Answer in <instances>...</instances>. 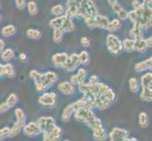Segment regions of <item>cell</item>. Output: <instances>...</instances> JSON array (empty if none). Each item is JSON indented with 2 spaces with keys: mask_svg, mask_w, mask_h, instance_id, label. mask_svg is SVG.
<instances>
[{
  "mask_svg": "<svg viewBox=\"0 0 152 141\" xmlns=\"http://www.w3.org/2000/svg\"><path fill=\"white\" fill-rule=\"evenodd\" d=\"M106 45L110 53L113 55H118L123 50L122 40H120L117 36L113 34H109L106 38Z\"/></svg>",
  "mask_w": 152,
  "mask_h": 141,
  "instance_id": "cell-3",
  "label": "cell"
},
{
  "mask_svg": "<svg viewBox=\"0 0 152 141\" xmlns=\"http://www.w3.org/2000/svg\"><path fill=\"white\" fill-rule=\"evenodd\" d=\"M58 90H59L62 94L64 95H71L75 92V87L71 82L64 81L59 84L58 86Z\"/></svg>",
  "mask_w": 152,
  "mask_h": 141,
  "instance_id": "cell-15",
  "label": "cell"
},
{
  "mask_svg": "<svg viewBox=\"0 0 152 141\" xmlns=\"http://www.w3.org/2000/svg\"><path fill=\"white\" fill-rule=\"evenodd\" d=\"M58 74L53 72H48L45 74H43V81H42V86H43V90H48L55 83L58 81Z\"/></svg>",
  "mask_w": 152,
  "mask_h": 141,
  "instance_id": "cell-6",
  "label": "cell"
},
{
  "mask_svg": "<svg viewBox=\"0 0 152 141\" xmlns=\"http://www.w3.org/2000/svg\"><path fill=\"white\" fill-rule=\"evenodd\" d=\"M129 87L130 91H132V93H137L139 91V88H140V84H139V82L136 78L132 77L129 80Z\"/></svg>",
  "mask_w": 152,
  "mask_h": 141,
  "instance_id": "cell-33",
  "label": "cell"
},
{
  "mask_svg": "<svg viewBox=\"0 0 152 141\" xmlns=\"http://www.w3.org/2000/svg\"><path fill=\"white\" fill-rule=\"evenodd\" d=\"M138 121H139V125L141 128H146L148 127V114L145 112H141L139 115V119H138Z\"/></svg>",
  "mask_w": 152,
  "mask_h": 141,
  "instance_id": "cell-32",
  "label": "cell"
},
{
  "mask_svg": "<svg viewBox=\"0 0 152 141\" xmlns=\"http://www.w3.org/2000/svg\"><path fill=\"white\" fill-rule=\"evenodd\" d=\"M90 109H91V107H89V106H83L80 109H77V110H76L74 112L76 121L83 122V121H84V119L86 117V115L88 114L89 111H90Z\"/></svg>",
  "mask_w": 152,
  "mask_h": 141,
  "instance_id": "cell-18",
  "label": "cell"
},
{
  "mask_svg": "<svg viewBox=\"0 0 152 141\" xmlns=\"http://www.w3.org/2000/svg\"><path fill=\"white\" fill-rule=\"evenodd\" d=\"M151 1L152 0H144L142 4L145 5V6H151Z\"/></svg>",
  "mask_w": 152,
  "mask_h": 141,
  "instance_id": "cell-56",
  "label": "cell"
},
{
  "mask_svg": "<svg viewBox=\"0 0 152 141\" xmlns=\"http://www.w3.org/2000/svg\"><path fill=\"white\" fill-rule=\"evenodd\" d=\"M4 75H6L9 78H12L15 75V71H14V67L12 64L7 63L6 65H4Z\"/></svg>",
  "mask_w": 152,
  "mask_h": 141,
  "instance_id": "cell-34",
  "label": "cell"
},
{
  "mask_svg": "<svg viewBox=\"0 0 152 141\" xmlns=\"http://www.w3.org/2000/svg\"><path fill=\"white\" fill-rule=\"evenodd\" d=\"M145 41L146 47H148V48H151V47H152V38L149 37V38L146 39V40H145Z\"/></svg>",
  "mask_w": 152,
  "mask_h": 141,
  "instance_id": "cell-54",
  "label": "cell"
},
{
  "mask_svg": "<svg viewBox=\"0 0 152 141\" xmlns=\"http://www.w3.org/2000/svg\"><path fill=\"white\" fill-rule=\"evenodd\" d=\"M109 19L106 16H104V15L97 14L96 16V27L106 29L109 25Z\"/></svg>",
  "mask_w": 152,
  "mask_h": 141,
  "instance_id": "cell-20",
  "label": "cell"
},
{
  "mask_svg": "<svg viewBox=\"0 0 152 141\" xmlns=\"http://www.w3.org/2000/svg\"><path fill=\"white\" fill-rule=\"evenodd\" d=\"M148 49V47L145 45V40L142 39H135L134 40V50L139 52V53H145Z\"/></svg>",
  "mask_w": 152,
  "mask_h": 141,
  "instance_id": "cell-21",
  "label": "cell"
},
{
  "mask_svg": "<svg viewBox=\"0 0 152 141\" xmlns=\"http://www.w3.org/2000/svg\"><path fill=\"white\" fill-rule=\"evenodd\" d=\"M64 12V8L61 5H56V6L52 7L51 9V13L55 15V16H60L62 15V13Z\"/></svg>",
  "mask_w": 152,
  "mask_h": 141,
  "instance_id": "cell-41",
  "label": "cell"
},
{
  "mask_svg": "<svg viewBox=\"0 0 152 141\" xmlns=\"http://www.w3.org/2000/svg\"><path fill=\"white\" fill-rule=\"evenodd\" d=\"M78 59H80V64L82 65H87L90 61V56L87 51H82L80 52V54L78 55Z\"/></svg>",
  "mask_w": 152,
  "mask_h": 141,
  "instance_id": "cell-40",
  "label": "cell"
},
{
  "mask_svg": "<svg viewBox=\"0 0 152 141\" xmlns=\"http://www.w3.org/2000/svg\"><path fill=\"white\" fill-rule=\"evenodd\" d=\"M1 33L5 38H9L10 36H12L16 33V28H15V27L12 25H8L2 28Z\"/></svg>",
  "mask_w": 152,
  "mask_h": 141,
  "instance_id": "cell-26",
  "label": "cell"
},
{
  "mask_svg": "<svg viewBox=\"0 0 152 141\" xmlns=\"http://www.w3.org/2000/svg\"><path fill=\"white\" fill-rule=\"evenodd\" d=\"M14 56V51L12 48H7L4 49L1 53V59L3 61H10V59H12Z\"/></svg>",
  "mask_w": 152,
  "mask_h": 141,
  "instance_id": "cell-30",
  "label": "cell"
},
{
  "mask_svg": "<svg viewBox=\"0 0 152 141\" xmlns=\"http://www.w3.org/2000/svg\"><path fill=\"white\" fill-rule=\"evenodd\" d=\"M14 114H15V117H16V121L24 126L26 124V119H27L25 112L21 108H16L14 110Z\"/></svg>",
  "mask_w": 152,
  "mask_h": 141,
  "instance_id": "cell-27",
  "label": "cell"
},
{
  "mask_svg": "<svg viewBox=\"0 0 152 141\" xmlns=\"http://www.w3.org/2000/svg\"><path fill=\"white\" fill-rule=\"evenodd\" d=\"M86 76H87V72H86V70L85 69H82V68H81V69H78L77 70V74L71 76L70 82L72 83L73 85H77V84H80V83L84 81Z\"/></svg>",
  "mask_w": 152,
  "mask_h": 141,
  "instance_id": "cell-16",
  "label": "cell"
},
{
  "mask_svg": "<svg viewBox=\"0 0 152 141\" xmlns=\"http://www.w3.org/2000/svg\"><path fill=\"white\" fill-rule=\"evenodd\" d=\"M17 103H18V96L15 93H10L6 100V103L9 106V107L12 108L15 106Z\"/></svg>",
  "mask_w": 152,
  "mask_h": 141,
  "instance_id": "cell-35",
  "label": "cell"
},
{
  "mask_svg": "<svg viewBox=\"0 0 152 141\" xmlns=\"http://www.w3.org/2000/svg\"><path fill=\"white\" fill-rule=\"evenodd\" d=\"M75 110H74V107H73V104L70 103L64 109L61 114V121L64 122H68L70 121V119L72 117V115L74 114Z\"/></svg>",
  "mask_w": 152,
  "mask_h": 141,
  "instance_id": "cell-19",
  "label": "cell"
},
{
  "mask_svg": "<svg viewBox=\"0 0 152 141\" xmlns=\"http://www.w3.org/2000/svg\"><path fill=\"white\" fill-rule=\"evenodd\" d=\"M88 86H89V91H90L95 97H100L110 87L109 86L102 84V83H98V82L94 85H88Z\"/></svg>",
  "mask_w": 152,
  "mask_h": 141,
  "instance_id": "cell-12",
  "label": "cell"
},
{
  "mask_svg": "<svg viewBox=\"0 0 152 141\" xmlns=\"http://www.w3.org/2000/svg\"><path fill=\"white\" fill-rule=\"evenodd\" d=\"M80 44L83 46V47H89L91 44V41L89 40L87 37H82L80 39Z\"/></svg>",
  "mask_w": 152,
  "mask_h": 141,
  "instance_id": "cell-50",
  "label": "cell"
},
{
  "mask_svg": "<svg viewBox=\"0 0 152 141\" xmlns=\"http://www.w3.org/2000/svg\"><path fill=\"white\" fill-rule=\"evenodd\" d=\"M84 21L88 27H90V28L96 27V17H87V18H84Z\"/></svg>",
  "mask_w": 152,
  "mask_h": 141,
  "instance_id": "cell-44",
  "label": "cell"
},
{
  "mask_svg": "<svg viewBox=\"0 0 152 141\" xmlns=\"http://www.w3.org/2000/svg\"><path fill=\"white\" fill-rule=\"evenodd\" d=\"M122 45H123V49L128 52V53H132L134 51V40H130V39H125L122 41Z\"/></svg>",
  "mask_w": 152,
  "mask_h": 141,
  "instance_id": "cell-29",
  "label": "cell"
},
{
  "mask_svg": "<svg viewBox=\"0 0 152 141\" xmlns=\"http://www.w3.org/2000/svg\"><path fill=\"white\" fill-rule=\"evenodd\" d=\"M151 68H152V57L150 56L149 59H145L144 61L138 62L137 64H135L134 70L137 72H145L146 70H151Z\"/></svg>",
  "mask_w": 152,
  "mask_h": 141,
  "instance_id": "cell-17",
  "label": "cell"
},
{
  "mask_svg": "<svg viewBox=\"0 0 152 141\" xmlns=\"http://www.w3.org/2000/svg\"><path fill=\"white\" fill-rule=\"evenodd\" d=\"M9 109H10V108L9 107V106L6 103V102L0 103V114H3L5 112H7Z\"/></svg>",
  "mask_w": 152,
  "mask_h": 141,
  "instance_id": "cell-51",
  "label": "cell"
},
{
  "mask_svg": "<svg viewBox=\"0 0 152 141\" xmlns=\"http://www.w3.org/2000/svg\"><path fill=\"white\" fill-rule=\"evenodd\" d=\"M72 104H73V107H74V110L75 111L77 110V109L83 107V106H89L84 98H82V99H80V100H78V101H77L75 103H73ZM89 107H90V106H89Z\"/></svg>",
  "mask_w": 152,
  "mask_h": 141,
  "instance_id": "cell-42",
  "label": "cell"
},
{
  "mask_svg": "<svg viewBox=\"0 0 152 141\" xmlns=\"http://www.w3.org/2000/svg\"><path fill=\"white\" fill-rule=\"evenodd\" d=\"M130 35L133 37V40L135 39H142L143 38V28L140 27L137 23L133 24V28L130 30Z\"/></svg>",
  "mask_w": 152,
  "mask_h": 141,
  "instance_id": "cell-24",
  "label": "cell"
},
{
  "mask_svg": "<svg viewBox=\"0 0 152 141\" xmlns=\"http://www.w3.org/2000/svg\"><path fill=\"white\" fill-rule=\"evenodd\" d=\"M27 7H28V12L31 16H35L38 13V6L35 1H29L27 5Z\"/></svg>",
  "mask_w": 152,
  "mask_h": 141,
  "instance_id": "cell-37",
  "label": "cell"
},
{
  "mask_svg": "<svg viewBox=\"0 0 152 141\" xmlns=\"http://www.w3.org/2000/svg\"><path fill=\"white\" fill-rule=\"evenodd\" d=\"M152 84V74L151 72H148V74H144L141 77V83L140 85L143 87H151Z\"/></svg>",
  "mask_w": 152,
  "mask_h": 141,
  "instance_id": "cell-25",
  "label": "cell"
},
{
  "mask_svg": "<svg viewBox=\"0 0 152 141\" xmlns=\"http://www.w3.org/2000/svg\"><path fill=\"white\" fill-rule=\"evenodd\" d=\"M82 0H67L66 2V7L68 6H75V7H78L80 6V2Z\"/></svg>",
  "mask_w": 152,
  "mask_h": 141,
  "instance_id": "cell-48",
  "label": "cell"
},
{
  "mask_svg": "<svg viewBox=\"0 0 152 141\" xmlns=\"http://www.w3.org/2000/svg\"><path fill=\"white\" fill-rule=\"evenodd\" d=\"M57 100V95L55 92H46L42 94L39 97L38 102L40 104L44 106H54Z\"/></svg>",
  "mask_w": 152,
  "mask_h": 141,
  "instance_id": "cell-9",
  "label": "cell"
},
{
  "mask_svg": "<svg viewBox=\"0 0 152 141\" xmlns=\"http://www.w3.org/2000/svg\"><path fill=\"white\" fill-rule=\"evenodd\" d=\"M19 59H21V60H26V59H27V55H26V54H24V53H21L20 54V56H19Z\"/></svg>",
  "mask_w": 152,
  "mask_h": 141,
  "instance_id": "cell-57",
  "label": "cell"
},
{
  "mask_svg": "<svg viewBox=\"0 0 152 141\" xmlns=\"http://www.w3.org/2000/svg\"><path fill=\"white\" fill-rule=\"evenodd\" d=\"M15 1V5H16V8L20 10H23L26 6H27V2L26 0H14Z\"/></svg>",
  "mask_w": 152,
  "mask_h": 141,
  "instance_id": "cell-47",
  "label": "cell"
},
{
  "mask_svg": "<svg viewBox=\"0 0 152 141\" xmlns=\"http://www.w3.org/2000/svg\"><path fill=\"white\" fill-rule=\"evenodd\" d=\"M100 98L102 99V100L112 103L115 100V98H116V95H115V92L112 90V88L109 87L108 90L100 96Z\"/></svg>",
  "mask_w": 152,
  "mask_h": 141,
  "instance_id": "cell-23",
  "label": "cell"
},
{
  "mask_svg": "<svg viewBox=\"0 0 152 141\" xmlns=\"http://www.w3.org/2000/svg\"><path fill=\"white\" fill-rule=\"evenodd\" d=\"M140 99L144 102L152 101V90L151 87H143L140 93Z\"/></svg>",
  "mask_w": 152,
  "mask_h": 141,
  "instance_id": "cell-22",
  "label": "cell"
},
{
  "mask_svg": "<svg viewBox=\"0 0 152 141\" xmlns=\"http://www.w3.org/2000/svg\"><path fill=\"white\" fill-rule=\"evenodd\" d=\"M96 116H95V114H94V112L92 111V109H90V111L88 112V114L86 115V117L84 119V121H83V123L86 124L87 126H89L91 128V126L93 125L94 121H95V119H96Z\"/></svg>",
  "mask_w": 152,
  "mask_h": 141,
  "instance_id": "cell-36",
  "label": "cell"
},
{
  "mask_svg": "<svg viewBox=\"0 0 152 141\" xmlns=\"http://www.w3.org/2000/svg\"><path fill=\"white\" fill-rule=\"evenodd\" d=\"M52 63L58 68H62L68 59V55L66 53H57L52 56Z\"/></svg>",
  "mask_w": 152,
  "mask_h": 141,
  "instance_id": "cell-14",
  "label": "cell"
},
{
  "mask_svg": "<svg viewBox=\"0 0 152 141\" xmlns=\"http://www.w3.org/2000/svg\"><path fill=\"white\" fill-rule=\"evenodd\" d=\"M27 36L28 38L31 40H40L42 38V32L38 29H34V28H30L27 30Z\"/></svg>",
  "mask_w": 152,
  "mask_h": 141,
  "instance_id": "cell-31",
  "label": "cell"
},
{
  "mask_svg": "<svg viewBox=\"0 0 152 141\" xmlns=\"http://www.w3.org/2000/svg\"><path fill=\"white\" fill-rule=\"evenodd\" d=\"M128 18L132 21L133 24L138 22V15H137V13H136V12L134 9L132 10V12H128Z\"/></svg>",
  "mask_w": 152,
  "mask_h": 141,
  "instance_id": "cell-45",
  "label": "cell"
},
{
  "mask_svg": "<svg viewBox=\"0 0 152 141\" xmlns=\"http://www.w3.org/2000/svg\"><path fill=\"white\" fill-rule=\"evenodd\" d=\"M98 14V10L93 0H82L80 6L77 7V17H96Z\"/></svg>",
  "mask_w": 152,
  "mask_h": 141,
  "instance_id": "cell-2",
  "label": "cell"
},
{
  "mask_svg": "<svg viewBox=\"0 0 152 141\" xmlns=\"http://www.w3.org/2000/svg\"><path fill=\"white\" fill-rule=\"evenodd\" d=\"M4 49H5V41L2 39H0V54L2 53V51Z\"/></svg>",
  "mask_w": 152,
  "mask_h": 141,
  "instance_id": "cell-55",
  "label": "cell"
},
{
  "mask_svg": "<svg viewBox=\"0 0 152 141\" xmlns=\"http://www.w3.org/2000/svg\"><path fill=\"white\" fill-rule=\"evenodd\" d=\"M2 20V17H1V14H0V21H1Z\"/></svg>",
  "mask_w": 152,
  "mask_h": 141,
  "instance_id": "cell-60",
  "label": "cell"
},
{
  "mask_svg": "<svg viewBox=\"0 0 152 141\" xmlns=\"http://www.w3.org/2000/svg\"><path fill=\"white\" fill-rule=\"evenodd\" d=\"M36 122H37L38 126L40 127L42 133L48 131V130H50L52 127H54L56 125L55 119L52 117H42L38 119V121Z\"/></svg>",
  "mask_w": 152,
  "mask_h": 141,
  "instance_id": "cell-8",
  "label": "cell"
},
{
  "mask_svg": "<svg viewBox=\"0 0 152 141\" xmlns=\"http://www.w3.org/2000/svg\"><path fill=\"white\" fill-rule=\"evenodd\" d=\"M22 128H23V125L20 124L19 122L15 121L12 128H10V137H13L15 135H17L18 134H20V132L22 131Z\"/></svg>",
  "mask_w": 152,
  "mask_h": 141,
  "instance_id": "cell-39",
  "label": "cell"
},
{
  "mask_svg": "<svg viewBox=\"0 0 152 141\" xmlns=\"http://www.w3.org/2000/svg\"><path fill=\"white\" fill-rule=\"evenodd\" d=\"M91 129L93 130V134L96 140L103 141L107 139V133L105 131L103 127V124L100 119L96 118L95 121L91 126Z\"/></svg>",
  "mask_w": 152,
  "mask_h": 141,
  "instance_id": "cell-4",
  "label": "cell"
},
{
  "mask_svg": "<svg viewBox=\"0 0 152 141\" xmlns=\"http://www.w3.org/2000/svg\"><path fill=\"white\" fill-rule=\"evenodd\" d=\"M117 15H118V17H119L120 20H126V19H128V12L126 9H124L121 10V12H119L117 13Z\"/></svg>",
  "mask_w": 152,
  "mask_h": 141,
  "instance_id": "cell-49",
  "label": "cell"
},
{
  "mask_svg": "<svg viewBox=\"0 0 152 141\" xmlns=\"http://www.w3.org/2000/svg\"><path fill=\"white\" fill-rule=\"evenodd\" d=\"M112 9H113V12L117 14L119 12H121V10H122L124 8H123V7L121 6V5H120V4H118V3H115L114 5H113V6H112Z\"/></svg>",
  "mask_w": 152,
  "mask_h": 141,
  "instance_id": "cell-52",
  "label": "cell"
},
{
  "mask_svg": "<svg viewBox=\"0 0 152 141\" xmlns=\"http://www.w3.org/2000/svg\"><path fill=\"white\" fill-rule=\"evenodd\" d=\"M4 75V65L0 64V76Z\"/></svg>",
  "mask_w": 152,
  "mask_h": 141,
  "instance_id": "cell-58",
  "label": "cell"
},
{
  "mask_svg": "<svg viewBox=\"0 0 152 141\" xmlns=\"http://www.w3.org/2000/svg\"><path fill=\"white\" fill-rule=\"evenodd\" d=\"M49 25L53 29H61L64 33L73 32L76 28V25L73 22V20L67 17L66 15H60L59 17L52 19L49 22Z\"/></svg>",
  "mask_w": 152,
  "mask_h": 141,
  "instance_id": "cell-1",
  "label": "cell"
},
{
  "mask_svg": "<svg viewBox=\"0 0 152 141\" xmlns=\"http://www.w3.org/2000/svg\"><path fill=\"white\" fill-rule=\"evenodd\" d=\"M23 133L27 135V137H34L39 135L42 132H41L40 127L38 126L37 122L31 121V122H28V124H25L23 126Z\"/></svg>",
  "mask_w": 152,
  "mask_h": 141,
  "instance_id": "cell-7",
  "label": "cell"
},
{
  "mask_svg": "<svg viewBox=\"0 0 152 141\" xmlns=\"http://www.w3.org/2000/svg\"><path fill=\"white\" fill-rule=\"evenodd\" d=\"M80 64V59H78V55L72 54L70 56H68V59L66 61V63L62 68L67 72H73L77 69Z\"/></svg>",
  "mask_w": 152,
  "mask_h": 141,
  "instance_id": "cell-11",
  "label": "cell"
},
{
  "mask_svg": "<svg viewBox=\"0 0 152 141\" xmlns=\"http://www.w3.org/2000/svg\"><path fill=\"white\" fill-rule=\"evenodd\" d=\"M77 85H78V90H80V92H81L82 94H84L89 91V86L84 81L80 83V84H77Z\"/></svg>",
  "mask_w": 152,
  "mask_h": 141,
  "instance_id": "cell-46",
  "label": "cell"
},
{
  "mask_svg": "<svg viewBox=\"0 0 152 141\" xmlns=\"http://www.w3.org/2000/svg\"><path fill=\"white\" fill-rule=\"evenodd\" d=\"M121 28V23L118 19H113L111 22H109V25L107 27V30L110 32H115V31L119 30Z\"/></svg>",
  "mask_w": 152,
  "mask_h": 141,
  "instance_id": "cell-28",
  "label": "cell"
},
{
  "mask_svg": "<svg viewBox=\"0 0 152 141\" xmlns=\"http://www.w3.org/2000/svg\"><path fill=\"white\" fill-rule=\"evenodd\" d=\"M129 137V132L122 128H113L109 134L110 140L112 141H123Z\"/></svg>",
  "mask_w": 152,
  "mask_h": 141,
  "instance_id": "cell-10",
  "label": "cell"
},
{
  "mask_svg": "<svg viewBox=\"0 0 152 141\" xmlns=\"http://www.w3.org/2000/svg\"><path fill=\"white\" fill-rule=\"evenodd\" d=\"M108 3L111 5V6H113L115 3H118V0H108Z\"/></svg>",
  "mask_w": 152,
  "mask_h": 141,
  "instance_id": "cell-59",
  "label": "cell"
},
{
  "mask_svg": "<svg viewBox=\"0 0 152 141\" xmlns=\"http://www.w3.org/2000/svg\"><path fill=\"white\" fill-rule=\"evenodd\" d=\"M61 137V129L58 125H55L50 130L43 133V139L45 141H58Z\"/></svg>",
  "mask_w": 152,
  "mask_h": 141,
  "instance_id": "cell-5",
  "label": "cell"
},
{
  "mask_svg": "<svg viewBox=\"0 0 152 141\" xmlns=\"http://www.w3.org/2000/svg\"><path fill=\"white\" fill-rule=\"evenodd\" d=\"M64 32L61 29L55 28L53 31V40L56 43H61L64 40Z\"/></svg>",
  "mask_w": 152,
  "mask_h": 141,
  "instance_id": "cell-38",
  "label": "cell"
},
{
  "mask_svg": "<svg viewBox=\"0 0 152 141\" xmlns=\"http://www.w3.org/2000/svg\"><path fill=\"white\" fill-rule=\"evenodd\" d=\"M98 82V78L96 75H92L90 77V80H89L88 82V85H94V84H96V83Z\"/></svg>",
  "mask_w": 152,
  "mask_h": 141,
  "instance_id": "cell-53",
  "label": "cell"
},
{
  "mask_svg": "<svg viewBox=\"0 0 152 141\" xmlns=\"http://www.w3.org/2000/svg\"><path fill=\"white\" fill-rule=\"evenodd\" d=\"M29 76H30L31 79L34 81L36 90H37L38 91H40V92L44 91L43 86H42V81H43V74H40L39 72L32 70V71H30V72H29Z\"/></svg>",
  "mask_w": 152,
  "mask_h": 141,
  "instance_id": "cell-13",
  "label": "cell"
},
{
  "mask_svg": "<svg viewBox=\"0 0 152 141\" xmlns=\"http://www.w3.org/2000/svg\"><path fill=\"white\" fill-rule=\"evenodd\" d=\"M10 137V128L4 127L2 129H0V140H4Z\"/></svg>",
  "mask_w": 152,
  "mask_h": 141,
  "instance_id": "cell-43",
  "label": "cell"
}]
</instances>
